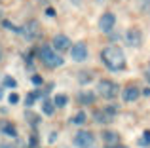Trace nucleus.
<instances>
[{"mask_svg":"<svg viewBox=\"0 0 150 148\" xmlns=\"http://www.w3.org/2000/svg\"><path fill=\"white\" fill-rule=\"evenodd\" d=\"M4 85H6V87H15L17 82H15L11 76H4Z\"/></svg>","mask_w":150,"mask_h":148,"instance_id":"nucleus-19","label":"nucleus"},{"mask_svg":"<svg viewBox=\"0 0 150 148\" xmlns=\"http://www.w3.org/2000/svg\"><path fill=\"white\" fill-rule=\"evenodd\" d=\"M101 61L110 70H122L125 67V55L118 46H108L101 51Z\"/></svg>","mask_w":150,"mask_h":148,"instance_id":"nucleus-1","label":"nucleus"},{"mask_svg":"<svg viewBox=\"0 0 150 148\" xmlns=\"http://www.w3.org/2000/svg\"><path fill=\"white\" fill-rule=\"evenodd\" d=\"M125 40H127V44L131 46V48H139V46L143 44V34H141L139 29H129L127 32H125Z\"/></svg>","mask_w":150,"mask_h":148,"instance_id":"nucleus-7","label":"nucleus"},{"mask_svg":"<svg viewBox=\"0 0 150 148\" xmlns=\"http://www.w3.org/2000/svg\"><path fill=\"white\" fill-rule=\"evenodd\" d=\"M38 97H40V93H38V91L29 93V95H27V99H25V104H27V106H33V104H34V101H36Z\"/></svg>","mask_w":150,"mask_h":148,"instance_id":"nucleus-18","label":"nucleus"},{"mask_svg":"<svg viewBox=\"0 0 150 148\" xmlns=\"http://www.w3.org/2000/svg\"><path fill=\"white\" fill-rule=\"evenodd\" d=\"M8 101H10V104H15V103H19V95H17V93H11V95L8 97Z\"/></svg>","mask_w":150,"mask_h":148,"instance_id":"nucleus-22","label":"nucleus"},{"mask_svg":"<svg viewBox=\"0 0 150 148\" xmlns=\"http://www.w3.org/2000/svg\"><path fill=\"white\" fill-rule=\"evenodd\" d=\"M93 142H95V135L91 131H80L74 137V146L78 148H91Z\"/></svg>","mask_w":150,"mask_h":148,"instance_id":"nucleus-4","label":"nucleus"},{"mask_svg":"<svg viewBox=\"0 0 150 148\" xmlns=\"http://www.w3.org/2000/svg\"><path fill=\"white\" fill-rule=\"evenodd\" d=\"M97 89H99V95L105 99H114L118 95V84L112 80H101L97 84Z\"/></svg>","mask_w":150,"mask_h":148,"instance_id":"nucleus-3","label":"nucleus"},{"mask_svg":"<svg viewBox=\"0 0 150 148\" xmlns=\"http://www.w3.org/2000/svg\"><path fill=\"white\" fill-rule=\"evenodd\" d=\"M70 57H72V61H76V63L86 61V59H88V46H86L84 42L74 44L72 48H70Z\"/></svg>","mask_w":150,"mask_h":148,"instance_id":"nucleus-5","label":"nucleus"},{"mask_svg":"<svg viewBox=\"0 0 150 148\" xmlns=\"http://www.w3.org/2000/svg\"><path fill=\"white\" fill-rule=\"evenodd\" d=\"M2 133L8 135V137H17V129H15V125H11V123H4Z\"/></svg>","mask_w":150,"mask_h":148,"instance_id":"nucleus-14","label":"nucleus"},{"mask_svg":"<svg viewBox=\"0 0 150 148\" xmlns=\"http://www.w3.org/2000/svg\"><path fill=\"white\" fill-rule=\"evenodd\" d=\"M141 8L143 10H150V0H141Z\"/></svg>","mask_w":150,"mask_h":148,"instance_id":"nucleus-24","label":"nucleus"},{"mask_svg":"<svg viewBox=\"0 0 150 148\" xmlns=\"http://www.w3.org/2000/svg\"><path fill=\"white\" fill-rule=\"evenodd\" d=\"M103 139H105L106 144H116V142L120 141L118 133H114V131H106V133H103Z\"/></svg>","mask_w":150,"mask_h":148,"instance_id":"nucleus-12","label":"nucleus"},{"mask_svg":"<svg viewBox=\"0 0 150 148\" xmlns=\"http://www.w3.org/2000/svg\"><path fill=\"white\" fill-rule=\"evenodd\" d=\"M139 95H141V91H139L137 85H127V87L124 89V101H125V103H133V101H137Z\"/></svg>","mask_w":150,"mask_h":148,"instance_id":"nucleus-10","label":"nucleus"},{"mask_svg":"<svg viewBox=\"0 0 150 148\" xmlns=\"http://www.w3.org/2000/svg\"><path fill=\"white\" fill-rule=\"evenodd\" d=\"M0 57H2V51H0Z\"/></svg>","mask_w":150,"mask_h":148,"instance_id":"nucleus-32","label":"nucleus"},{"mask_svg":"<svg viewBox=\"0 0 150 148\" xmlns=\"http://www.w3.org/2000/svg\"><path fill=\"white\" fill-rule=\"evenodd\" d=\"M116 148H125V146H116Z\"/></svg>","mask_w":150,"mask_h":148,"instance_id":"nucleus-31","label":"nucleus"},{"mask_svg":"<svg viewBox=\"0 0 150 148\" xmlns=\"http://www.w3.org/2000/svg\"><path fill=\"white\" fill-rule=\"evenodd\" d=\"M143 93H144V95H146V97H150V89H148V87H146V89H144V91H143Z\"/></svg>","mask_w":150,"mask_h":148,"instance_id":"nucleus-28","label":"nucleus"},{"mask_svg":"<svg viewBox=\"0 0 150 148\" xmlns=\"http://www.w3.org/2000/svg\"><path fill=\"white\" fill-rule=\"evenodd\" d=\"M23 34H25L27 38H36L38 34H40V29H38V23H36V21H30V23H27V27L23 29Z\"/></svg>","mask_w":150,"mask_h":148,"instance_id":"nucleus-11","label":"nucleus"},{"mask_svg":"<svg viewBox=\"0 0 150 148\" xmlns=\"http://www.w3.org/2000/svg\"><path fill=\"white\" fill-rule=\"evenodd\" d=\"M36 144H38V139H36V135H33V137H30V141H29V146L34 148Z\"/></svg>","mask_w":150,"mask_h":148,"instance_id":"nucleus-23","label":"nucleus"},{"mask_svg":"<svg viewBox=\"0 0 150 148\" xmlns=\"http://www.w3.org/2000/svg\"><path fill=\"white\" fill-rule=\"evenodd\" d=\"M46 15H48V17H55V10L53 8H48V10H46Z\"/></svg>","mask_w":150,"mask_h":148,"instance_id":"nucleus-25","label":"nucleus"},{"mask_svg":"<svg viewBox=\"0 0 150 148\" xmlns=\"http://www.w3.org/2000/svg\"><path fill=\"white\" fill-rule=\"evenodd\" d=\"M86 118H88V116H86V112H78V114L72 118V123H74V125H84V123H86Z\"/></svg>","mask_w":150,"mask_h":148,"instance_id":"nucleus-17","label":"nucleus"},{"mask_svg":"<svg viewBox=\"0 0 150 148\" xmlns=\"http://www.w3.org/2000/svg\"><path fill=\"white\" fill-rule=\"evenodd\" d=\"M0 148H15V146H11V144H0Z\"/></svg>","mask_w":150,"mask_h":148,"instance_id":"nucleus-27","label":"nucleus"},{"mask_svg":"<svg viewBox=\"0 0 150 148\" xmlns=\"http://www.w3.org/2000/svg\"><path fill=\"white\" fill-rule=\"evenodd\" d=\"M0 99H2V89H0Z\"/></svg>","mask_w":150,"mask_h":148,"instance_id":"nucleus-30","label":"nucleus"},{"mask_svg":"<svg viewBox=\"0 0 150 148\" xmlns=\"http://www.w3.org/2000/svg\"><path fill=\"white\" fill-rule=\"evenodd\" d=\"M141 144H143V146H146V144H150V131H144V133H143V139H141Z\"/></svg>","mask_w":150,"mask_h":148,"instance_id":"nucleus-20","label":"nucleus"},{"mask_svg":"<svg viewBox=\"0 0 150 148\" xmlns=\"http://www.w3.org/2000/svg\"><path fill=\"white\" fill-rule=\"evenodd\" d=\"M42 112L48 114V116H51L55 112V103H51V101H44V103H42Z\"/></svg>","mask_w":150,"mask_h":148,"instance_id":"nucleus-15","label":"nucleus"},{"mask_svg":"<svg viewBox=\"0 0 150 148\" xmlns=\"http://www.w3.org/2000/svg\"><path fill=\"white\" fill-rule=\"evenodd\" d=\"M116 114V108L108 106L105 110H97L95 112V122L97 123H106V122H112V116Z\"/></svg>","mask_w":150,"mask_h":148,"instance_id":"nucleus-8","label":"nucleus"},{"mask_svg":"<svg viewBox=\"0 0 150 148\" xmlns=\"http://www.w3.org/2000/svg\"><path fill=\"white\" fill-rule=\"evenodd\" d=\"M144 76H146V80L150 82V68H148V70H146V74H144Z\"/></svg>","mask_w":150,"mask_h":148,"instance_id":"nucleus-29","label":"nucleus"},{"mask_svg":"<svg viewBox=\"0 0 150 148\" xmlns=\"http://www.w3.org/2000/svg\"><path fill=\"white\" fill-rule=\"evenodd\" d=\"M78 101H80L82 104H91L93 101H95V95H93V93H89V91H82L80 95H78Z\"/></svg>","mask_w":150,"mask_h":148,"instance_id":"nucleus-13","label":"nucleus"},{"mask_svg":"<svg viewBox=\"0 0 150 148\" xmlns=\"http://www.w3.org/2000/svg\"><path fill=\"white\" fill-rule=\"evenodd\" d=\"M53 48L57 49V51H67V49H70L69 36H65V34H57V36L53 38Z\"/></svg>","mask_w":150,"mask_h":148,"instance_id":"nucleus-9","label":"nucleus"},{"mask_svg":"<svg viewBox=\"0 0 150 148\" xmlns=\"http://www.w3.org/2000/svg\"><path fill=\"white\" fill-rule=\"evenodd\" d=\"M40 59H42V63H44L48 68H57V67L63 65V57L57 55L55 48H51V46H48V44L40 48Z\"/></svg>","mask_w":150,"mask_h":148,"instance_id":"nucleus-2","label":"nucleus"},{"mask_svg":"<svg viewBox=\"0 0 150 148\" xmlns=\"http://www.w3.org/2000/svg\"><path fill=\"white\" fill-rule=\"evenodd\" d=\"M53 103H55L57 108H63V106H67V103H69V97H67V95H55Z\"/></svg>","mask_w":150,"mask_h":148,"instance_id":"nucleus-16","label":"nucleus"},{"mask_svg":"<svg viewBox=\"0 0 150 148\" xmlns=\"http://www.w3.org/2000/svg\"><path fill=\"white\" fill-rule=\"evenodd\" d=\"M114 23H116L114 13L112 11H106V13H103V17L99 19V29L103 32H110V30L114 29Z\"/></svg>","mask_w":150,"mask_h":148,"instance_id":"nucleus-6","label":"nucleus"},{"mask_svg":"<svg viewBox=\"0 0 150 148\" xmlns=\"http://www.w3.org/2000/svg\"><path fill=\"white\" fill-rule=\"evenodd\" d=\"M30 82H33L34 85H42V82H44V80H42V76H38V74H34V76L30 78Z\"/></svg>","mask_w":150,"mask_h":148,"instance_id":"nucleus-21","label":"nucleus"},{"mask_svg":"<svg viewBox=\"0 0 150 148\" xmlns=\"http://www.w3.org/2000/svg\"><path fill=\"white\" fill-rule=\"evenodd\" d=\"M55 135H57V133H51V137H50V142H55V139H57Z\"/></svg>","mask_w":150,"mask_h":148,"instance_id":"nucleus-26","label":"nucleus"}]
</instances>
